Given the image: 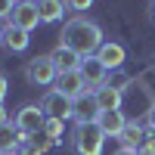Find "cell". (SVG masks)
<instances>
[{
  "instance_id": "5bb4252c",
  "label": "cell",
  "mask_w": 155,
  "mask_h": 155,
  "mask_svg": "<svg viewBox=\"0 0 155 155\" xmlns=\"http://www.w3.org/2000/svg\"><path fill=\"white\" fill-rule=\"evenodd\" d=\"M121 149H134L140 152V146H143V140H146V130H143V124H137V121H127V127L121 130Z\"/></svg>"
},
{
  "instance_id": "4fadbf2b",
  "label": "cell",
  "mask_w": 155,
  "mask_h": 155,
  "mask_svg": "<svg viewBox=\"0 0 155 155\" xmlns=\"http://www.w3.org/2000/svg\"><path fill=\"white\" fill-rule=\"evenodd\" d=\"M31 31H25V28H16V25H6L3 28V44L12 50V53H25V50H28V44H31V37H28Z\"/></svg>"
},
{
  "instance_id": "52a82bcc",
  "label": "cell",
  "mask_w": 155,
  "mask_h": 155,
  "mask_svg": "<svg viewBox=\"0 0 155 155\" xmlns=\"http://www.w3.org/2000/svg\"><path fill=\"white\" fill-rule=\"evenodd\" d=\"M9 22L16 25V28H25V31L37 28V25H41V12H37V3H34V0H16Z\"/></svg>"
},
{
  "instance_id": "ac0fdd59",
  "label": "cell",
  "mask_w": 155,
  "mask_h": 155,
  "mask_svg": "<svg viewBox=\"0 0 155 155\" xmlns=\"http://www.w3.org/2000/svg\"><path fill=\"white\" fill-rule=\"evenodd\" d=\"M28 143H31L34 149H41V152H47L50 146H56V140H53V137H50L47 130H37L34 137H28Z\"/></svg>"
},
{
  "instance_id": "5b68a950",
  "label": "cell",
  "mask_w": 155,
  "mask_h": 155,
  "mask_svg": "<svg viewBox=\"0 0 155 155\" xmlns=\"http://www.w3.org/2000/svg\"><path fill=\"white\" fill-rule=\"evenodd\" d=\"M44 121H47V115L41 112V106H22L19 112H16V118H12V124L19 127V134L28 140V137H34L37 130H44Z\"/></svg>"
},
{
  "instance_id": "7402d4cb",
  "label": "cell",
  "mask_w": 155,
  "mask_h": 155,
  "mask_svg": "<svg viewBox=\"0 0 155 155\" xmlns=\"http://www.w3.org/2000/svg\"><path fill=\"white\" fill-rule=\"evenodd\" d=\"M65 6H68V9H74V12H84V9L93 6V0H65Z\"/></svg>"
},
{
  "instance_id": "7c38bea8",
  "label": "cell",
  "mask_w": 155,
  "mask_h": 155,
  "mask_svg": "<svg viewBox=\"0 0 155 155\" xmlns=\"http://www.w3.org/2000/svg\"><path fill=\"white\" fill-rule=\"evenodd\" d=\"M50 59L56 62V68H59V71H78V68H81V62H84V56H78L74 50L62 47V44L53 50V53H50Z\"/></svg>"
},
{
  "instance_id": "9a60e30c",
  "label": "cell",
  "mask_w": 155,
  "mask_h": 155,
  "mask_svg": "<svg viewBox=\"0 0 155 155\" xmlns=\"http://www.w3.org/2000/svg\"><path fill=\"white\" fill-rule=\"evenodd\" d=\"M93 93H96V102H99V109H102V112H115V109H121V90H115L112 84L96 87Z\"/></svg>"
},
{
  "instance_id": "4dcf8cb0",
  "label": "cell",
  "mask_w": 155,
  "mask_h": 155,
  "mask_svg": "<svg viewBox=\"0 0 155 155\" xmlns=\"http://www.w3.org/2000/svg\"><path fill=\"white\" fill-rule=\"evenodd\" d=\"M0 155H3V152H0Z\"/></svg>"
},
{
  "instance_id": "8992f818",
  "label": "cell",
  "mask_w": 155,
  "mask_h": 155,
  "mask_svg": "<svg viewBox=\"0 0 155 155\" xmlns=\"http://www.w3.org/2000/svg\"><path fill=\"white\" fill-rule=\"evenodd\" d=\"M99 115H102V109H99V102H96V93H93V90H84V93L74 99L71 118H74L78 124H96Z\"/></svg>"
},
{
  "instance_id": "2e32d148",
  "label": "cell",
  "mask_w": 155,
  "mask_h": 155,
  "mask_svg": "<svg viewBox=\"0 0 155 155\" xmlns=\"http://www.w3.org/2000/svg\"><path fill=\"white\" fill-rule=\"evenodd\" d=\"M19 143H25V137L19 134V127L16 124H3V127H0V152H3V155H12V152H16L19 149Z\"/></svg>"
},
{
  "instance_id": "f546056e",
  "label": "cell",
  "mask_w": 155,
  "mask_h": 155,
  "mask_svg": "<svg viewBox=\"0 0 155 155\" xmlns=\"http://www.w3.org/2000/svg\"><path fill=\"white\" fill-rule=\"evenodd\" d=\"M0 44H3V28H0Z\"/></svg>"
},
{
  "instance_id": "d6986e66",
  "label": "cell",
  "mask_w": 155,
  "mask_h": 155,
  "mask_svg": "<svg viewBox=\"0 0 155 155\" xmlns=\"http://www.w3.org/2000/svg\"><path fill=\"white\" fill-rule=\"evenodd\" d=\"M44 130H47V134H50V137H53L56 143H59V137H62V121H56V118H47V121H44Z\"/></svg>"
},
{
  "instance_id": "d4e9b609",
  "label": "cell",
  "mask_w": 155,
  "mask_h": 155,
  "mask_svg": "<svg viewBox=\"0 0 155 155\" xmlns=\"http://www.w3.org/2000/svg\"><path fill=\"white\" fill-rule=\"evenodd\" d=\"M146 121H149V130H155V102H152L149 112H146Z\"/></svg>"
},
{
  "instance_id": "484cf974",
  "label": "cell",
  "mask_w": 155,
  "mask_h": 155,
  "mask_svg": "<svg viewBox=\"0 0 155 155\" xmlns=\"http://www.w3.org/2000/svg\"><path fill=\"white\" fill-rule=\"evenodd\" d=\"M3 99H6V74L0 71V102H3Z\"/></svg>"
},
{
  "instance_id": "44dd1931",
  "label": "cell",
  "mask_w": 155,
  "mask_h": 155,
  "mask_svg": "<svg viewBox=\"0 0 155 155\" xmlns=\"http://www.w3.org/2000/svg\"><path fill=\"white\" fill-rule=\"evenodd\" d=\"M106 84H112L115 90H121V93H124V87H127V84H130V78H127V74H115V78H109V81H106Z\"/></svg>"
},
{
  "instance_id": "3957f363",
  "label": "cell",
  "mask_w": 155,
  "mask_h": 155,
  "mask_svg": "<svg viewBox=\"0 0 155 155\" xmlns=\"http://www.w3.org/2000/svg\"><path fill=\"white\" fill-rule=\"evenodd\" d=\"M25 78L34 87H50V84H56L59 68H56V62L50 56H34V59L25 62Z\"/></svg>"
},
{
  "instance_id": "30bf717a",
  "label": "cell",
  "mask_w": 155,
  "mask_h": 155,
  "mask_svg": "<svg viewBox=\"0 0 155 155\" xmlns=\"http://www.w3.org/2000/svg\"><path fill=\"white\" fill-rule=\"evenodd\" d=\"M124 56H127L124 47H121V44H112V41H102V47L96 50V59H99L109 71L121 68V65H124Z\"/></svg>"
},
{
  "instance_id": "83f0119b",
  "label": "cell",
  "mask_w": 155,
  "mask_h": 155,
  "mask_svg": "<svg viewBox=\"0 0 155 155\" xmlns=\"http://www.w3.org/2000/svg\"><path fill=\"white\" fill-rule=\"evenodd\" d=\"M115 155H140V152H134V149H118Z\"/></svg>"
},
{
  "instance_id": "6da1fadb",
  "label": "cell",
  "mask_w": 155,
  "mask_h": 155,
  "mask_svg": "<svg viewBox=\"0 0 155 155\" xmlns=\"http://www.w3.org/2000/svg\"><path fill=\"white\" fill-rule=\"evenodd\" d=\"M62 47L74 50L78 56H96V50L102 47V31L96 22H90L84 16H74L62 25Z\"/></svg>"
},
{
  "instance_id": "ffe728a7",
  "label": "cell",
  "mask_w": 155,
  "mask_h": 155,
  "mask_svg": "<svg viewBox=\"0 0 155 155\" xmlns=\"http://www.w3.org/2000/svg\"><path fill=\"white\" fill-rule=\"evenodd\" d=\"M140 155H155V130H149V134H146L143 146H140Z\"/></svg>"
},
{
  "instance_id": "e0dca14e",
  "label": "cell",
  "mask_w": 155,
  "mask_h": 155,
  "mask_svg": "<svg viewBox=\"0 0 155 155\" xmlns=\"http://www.w3.org/2000/svg\"><path fill=\"white\" fill-rule=\"evenodd\" d=\"M37 3V12H41V22H59L65 16V0H34Z\"/></svg>"
},
{
  "instance_id": "7a4b0ae2",
  "label": "cell",
  "mask_w": 155,
  "mask_h": 155,
  "mask_svg": "<svg viewBox=\"0 0 155 155\" xmlns=\"http://www.w3.org/2000/svg\"><path fill=\"white\" fill-rule=\"evenodd\" d=\"M71 146L78 155H102L106 134L99 130V124H78L71 134Z\"/></svg>"
},
{
  "instance_id": "4316f807",
  "label": "cell",
  "mask_w": 155,
  "mask_h": 155,
  "mask_svg": "<svg viewBox=\"0 0 155 155\" xmlns=\"http://www.w3.org/2000/svg\"><path fill=\"white\" fill-rule=\"evenodd\" d=\"M6 124V109H3V102H0V127Z\"/></svg>"
},
{
  "instance_id": "9c48e42d",
  "label": "cell",
  "mask_w": 155,
  "mask_h": 155,
  "mask_svg": "<svg viewBox=\"0 0 155 155\" xmlns=\"http://www.w3.org/2000/svg\"><path fill=\"white\" fill-rule=\"evenodd\" d=\"M56 90L62 96H68V99H78L87 90V84H84V78H81V68L78 71H59V78H56Z\"/></svg>"
},
{
  "instance_id": "8fae6325",
  "label": "cell",
  "mask_w": 155,
  "mask_h": 155,
  "mask_svg": "<svg viewBox=\"0 0 155 155\" xmlns=\"http://www.w3.org/2000/svg\"><path fill=\"white\" fill-rule=\"evenodd\" d=\"M96 124H99V130L106 137H121V130L127 127V118H124L121 109H115V112H102Z\"/></svg>"
},
{
  "instance_id": "ba28073f",
  "label": "cell",
  "mask_w": 155,
  "mask_h": 155,
  "mask_svg": "<svg viewBox=\"0 0 155 155\" xmlns=\"http://www.w3.org/2000/svg\"><path fill=\"white\" fill-rule=\"evenodd\" d=\"M81 78H84L87 90H96V87H102V84L109 81V68L102 65L96 56H84V62H81Z\"/></svg>"
},
{
  "instance_id": "cb8c5ba5",
  "label": "cell",
  "mask_w": 155,
  "mask_h": 155,
  "mask_svg": "<svg viewBox=\"0 0 155 155\" xmlns=\"http://www.w3.org/2000/svg\"><path fill=\"white\" fill-rule=\"evenodd\" d=\"M12 6H16V0H0V19L12 16Z\"/></svg>"
},
{
  "instance_id": "f1b7e54d",
  "label": "cell",
  "mask_w": 155,
  "mask_h": 155,
  "mask_svg": "<svg viewBox=\"0 0 155 155\" xmlns=\"http://www.w3.org/2000/svg\"><path fill=\"white\" fill-rule=\"evenodd\" d=\"M149 12H152V19H155V0H152V3H149Z\"/></svg>"
},
{
  "instance_id": "277c9868",
  "label": "cell",
  "mask_w": 155,
  "mask_h": 155,
  "mask_svg": "<svg viewBox=\"0 0 155 155\" xmlns=\"http://www.w3.org/2000/svg\"><path fill=\"white\" fill-rule=\"evenodd\" d=\"M41 112L47 115V118L65 121V118H71V112H74V99L62 96L59 90L53 87V90H47V93H44V99H41Z\"/></svg>"
},
{
  "instance_id": "603a6c76",
  "label": "cell",
  "mask_w": 155,
  "mask_h": 155,
  "mask_svg": "<svg viewBox=\"0 0 155 155\" xmlns=\"http://www.w3.org/2000/svg\"><path fill=\"white\" fill-rule=\"evenodd\" d=\"M12 155H44V152H41V149H34L28 140H25V143H19V149L12 152Z\"/></svg>"
}]
</instances>
